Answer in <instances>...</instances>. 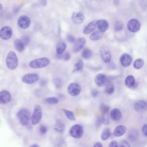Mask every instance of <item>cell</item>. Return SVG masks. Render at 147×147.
I'll use <instances>...</instances> for the list:
<instances>
[{
  "label": "cell",
  "instance_id": "obj_1",
  "mask_svg": "<svg viewBox=\"0 0 147 147\" xmlns=\"http://www.w3.org/2000/svg\"><path fill=\"white\" fill-rule=\"evenodd\" d=\"M17 116L22 125H25L29 123L30 119V114L27 109L24 108L20 109L18 111Z\"/></svg>",
  "mask_w": 147,
  "mask_h": 147
},
{
  "label": "cell",
  "instance_id": "obj_2",
  "mask_svg": "<svg viewBox=\"0 0 147 147\" xmlns=\"http://www.w3.org/2000/svg\"><path fill=\"white\" fill-rule=\"evenodd\" d=\"M6 61V65L9 69L13 70L16 68L18 65V60L15 52L11 51L8 53Z\"/></svg>",
  "mask_w": 147,
  "mask_h": 147
},
{
  "label": "cell",
  "instance_id": "obj_3",
  "mask_svg": "<svg viewBox=\"0 0 147 147\" xmlns=\"http://www.w3.org/2000/svg\"><path fill=\"white\" fill-rule=\"evenodd\" d=\"M49 63L50 60L48 58L43 57L31 61L29 64V65L32 68L38 69L47 66Z\"/></svg>",
  "mask_w": 147,
  "mask_h": 147
},
{
  "label": "cell",
  "instance_id": "obj_4",
  "mask_svg": "<svg viewBox=\"0 0 147 147\" xmlns=\"http://www.w3.org/2000/svg\"><path fill=\"white\" fill-rule=\"evenodd\" d=\"M42 116V112L41 107L39 105H36L31 118L32 124L35 125L38 123L40 121Z\"/></svg>",
  "mask_w": 147,
  "mask_h": 147
},
{
  "label": "cell",
  "instance_id": "obj_5",
  "mask_svg": "<svg viewBox=\"0 0 147 147\" xmlns=\"http://www.w3.org/2000/svg\"><path fill=\"white\" fill-rule=\"evenodd\" d=\"M39 79V75L35 73H28L24 75L22 80L24 83L31 84L38 81Z\"/></svg>",
  "mask_w": 147,
  "mask_h": 147
},
{
  "label": "cell",
  "instance_id": "obj_6",
  "mask_svg": "<svg viewBox=\"0 0 147 147\" xmlns=\"http://www.w3.org/2000/svg\"><path fill=\"white\" fill-rule=\"evenodd\" d=\"M83 130L82 127L79 125H73L69 130V134L72 137L76 138H81L83 134Z\"/></svg>",
  "mask_w": 147,
  "mask_h": 147
},
{
  "label": "cell",
  "instance_id": "obj_7",
  "mask_svg": "<svg viewBox=\"0 0 147 147\" xmlns=\"http://www.w3.org/2000/svg\"><path fill=\"white\" fill-rule=\"evenodd\" d=\"M100 53L103 61L106 63L109 62L111 59V52L108 47L105 45L102 46L100 49Z\"/></svg>",
  "mask_w": 147,
  "mask_h": 147
},
{
  "label": "cell",
  "instance_id": "obj_8",
  "mask_svg": "<svg viewBox=\"0 0 147 147\" xmlns=\"http://www.w3.org/2000/svg\"><path fill=\"white\" fill-rule=\"evenodd\" d=\"M81 90L80 86L76 83H70L67 87V91L68 93L73 96L78 95Z\"/></svg>",
  "mask_w": 147,
  "mask_h": 147
},
{
  "label": "cell",
  "instance_id": "obj_9",
  "mask_svg": "<svg viewBox=\"0 0 147 147\" xmlns=\"http://www.w3.org/2000/svg\"><path fill=\"white\" fill-rule=\"evenodd\" d=\"M128 30L132 32L138 31L140 28V24L139 21L136 19H133L130 20L127 24Z\"/></svg>",
  "mask_w": 147,
  "mask_h": 147
},
{
  "label": "cell",
  "instance_id": "obj_10",
  "mask_svg": "<svg viewBox=\"0 0 147 147\" xmlns=\"http://www.w3.org/2000/svg\"><path fill=\"white\" fill-rule=\"evenodd\" d=\"M30 23V19L26 16H20L18 20V24L19 26L24 29L27 28L29 26Z\"/></svg>",
  "mask_w": 147,
  "mask_h": 147
},
{
  "label": "cell",
  "instance_id": "obj_11",
  "mask_svg": "<svg viewBox=\"0 0 147 147\" xmlns=\"http://www.w3.org/2000/svg\"><path fill=\"white\" fill-rule=\"evenodd\" d=\"M12 34V29L8 26L2 27L0 30V36L4 40H7L11 36Z\"/></svg>",
  "mask_w": 147,
  "mask_h": 147
},
{
  "label": "cell",
  "instance_id": "obj_12",
  "mask_svg": "<svg viewBox=\"0 0 147 147\" xmlns=\"http://www.w3.org/2000/svg\"><path fill=\"white\" fill-rule=\"evenodd\" d=\"M86 42V40L83 37L78 38L76 41L73 47V52L77 53L80 51L84 47Z\"/></svg>",
  "mask_w": 147,
  "mask_h": 147
},
{
  "label": "cell",
  "instance_id": "obj_13",
  "mask_svg": "<svg viewBox=\"0 0 147 147\" xmlns=\"http://www.w3.org/2000/svg\"><path fill=\"white\" fill-rule=\"evenodd\" d=\"M134 108L135 110L138 112L144 113L147 109L146 102L143 100H137L135 103Z\"/></svg>",
  "mask_w": 147,
  "mask_h": 147
},
{
  "label": "cell",
  "instance_id": "obj_14",
  "mask_svg": "<svg viewBox=\"0 0 147 147\" xmlns=\"http://www.w3.org/2000/svg\"><path fill=\"white\" fill-rule=\"evenodd\" d=\"M71 19L74 23L79 24L83 22L84 20V17L83 13L81 12H75L73 13Z\"/></svg>",
  "mask_w": 147,
  "mask_h": 147
},
{
  "label": "cell",
  "instance_id": "obj_15",
  "mask_svg": "<svg viewBox=\"0 0 147 147\" xmlns=\"http://www.w3.org/2000/svg\"><path fill=\"white\" fill-rule=\"evenodd\" d=\"M120 60L122 65L124 67H126L129 66L131 64L132 58L129 55L125 53L121 56Z\"/></svg>",
  "mask_w": 147,
  "mask_h": 147
},
{
  "label": "cell",
  "instance_id": "obj_16",
  "mask_svg": "<svg viewBox=\"0 0 147 147\" xmlns=\"http://www.w3.org/2000/svg\"><path fill=\"white\" fill-rule=\"evenodd\" d=\"M11 98V95L7 91L3 90L0 92V104H5L8 103Z\"/></svg>",
  "mask_w": 147,
  "mask_h": 147
},
{
  "label": "cell",
  "instance_id": "obj_17",
  "mask_svg": "<svg viewBox=\"0 0 147 147\" xmlns=\"http://www.w3.org/2000/svg\"><path fill=\"white\" fill-rule=\"evenodd\" d=\"M95 81L98 86L101 87L106 84L107 82V78L104 74H99L96 76Z\"/></svg>",
  "mask_w": 147,
  "mask_h": 147
},
{
  "label": "cell",
  "instance_id": "obj_18",
  "mask_svg": "<svg viewBox=\"0 0 147 147\" xmlns=\"http://www.w3.org/2000/svg\"><path fill=\"white\" fill-rule=\"evenodd\" d=\"M96 26L99 31L102 32L105 31L109 27L108 22L105 20H99L96 21Z\"/></svg>",
  "mask_w": 147,
  "mask_h": 147
},
{
  "label": "cell",
  "instance_id": "obj_19",
  "mask_svg": "<svg viewBox=\"0 0 147 147\" xmlns=\"http://www.w3.org/2000/svg\"><path fill=\"white\" fill-rule=\"evenodd\" d=\"M126 130V127L123 125H119L115 129L113 133L114 136L120 137L123 135L125 133Z\"/></svg>",
  "mask_w": 147,
  "mask_h": 147
},
{
  "label": "cell",
  "instance_id": "obj_20",
  "mask_svg": "<svg viewBox=\"0 0 147 147\" xmlns=\"http://www.w3.org/2000/svg\"><path fill=\"white\" fill-rule=\"evenodd\" d=\"M110 116L113 120L117 121L120 119L121 114L120 110L118 108H115L111 111Z\"/></svg>",
  "mask_w": 147,
  "mask_h": 147
},
{
  "label": "cell",
  "instance_id": "obj_21",
  "mask_svg": "<svg viewBox=\"0 0 147 147\" xmlns=\"http://www.w3.org/2000/svg\"><path fill=\"white\" fill-rule=\"evenodd\" d=\"M96 27V21H93L85 28L83 31V33L85 34H88L94 30Z\"/></svg>",
  "mask_w": 147,
  "mask_h": 147
},
{
  "label": "cell",
  "instance_id": "obj_22",
  "mask_svg": "<svg viewBox=\"0 0 147 147\" xmlns=\"http://www.w3.org/2000/svg\"><path fill=\"white\" fill-rule=\"evenodd\" d=\"M67 47V45L65 42L61 41L57 45L56 51L57 54L62 55L65 51Z\"/></svg>",
  "mask_w": 147,
  "mask_h": 147
},
{
  "label": "cell",
  "instance_id": "obj_23",
  "mask_svg": "<svg viewBox=\"0 0 147 147\" xmlns=\"http://www.w3.org/2000/svg\"><path fill=\"white\" fill-rule=\"evenodd\" d=\"M14 45L16 49L19 52H23L25 49L24 45L18 39H16L14 40Z\"/></svg>",
  "mask_w": 147,
  "mask_h": 147
},
{
  "label": "cell",
  "instance_id": "obj_24",
  "mask_svg": "<svg viewBox=\"0 0 147 147\" xmlns=\"http://www.w3.org/2000/svg\"><path fill=\"white\" fill-rule=\"evenodd\" d=\"M135 79L132 75L128 76L125 79V84L129 88H133L135 85Z\"/></svg>",
  "mask_w": 147,
  "mask_h": 147
},
{
  "label": "cell",
  "instance_id": "obj_25",
  "mask_svg": "<svg viewBox=\"0 0 147 147\" xmlns=\"http://www.w3.org/2000/svg\"><path fill=\"white\" fill-rule=\"evenodd\" d=\"M114 91V86L111 81H107L105 84V91L108 94H110L113 93Z\"/></svg>",
  "mask_w": 147,
  "mask_h": 147
},
{
  "label": "cell",
  "instance_id": "obj_26",
  "mask_svg": "<svg viewBox=\"0 0 147 147\" xmlns=\"http://www.w3.org/2000/svg\"><path fill=\"white\" fill-rule=\"evenodd\" d=\"M103 35V32L99 31H96L93 32L90 35V38L91 40H97L100 39Z\"/></svg>",
  "mask_w": 147,
  "mask_h": 147
},
{
  "label": "cell",
  "instance_id": "obj_27",
  "mask_svg": "<svg viewBox=\"0 0 147 147\" xmlns=\"http://www.w3.org/2000/svg\"><path fill=\"white\" fill-rule=\"evenodd\" d=\"M54 129L60 133L63 132L65 129V125L61 121H58L56 122L54 126Z\"/></svg>",
  "mask_w": 147,
  "mask_h": 147
},
{
  "label": "cell",
  "instance_id": "obj_28",
  "mask_svg": "<svg viewBox=\"0 0 147 147\" xmlns=\"http://www.w3.org/2000/svg\"><path fill=\"white\" fill-rule=\"evenodd\" d=\"M83 66L84 63L82 60L81 59H79L74 65L73 72L78 71L81 70L83 69Z\"/></svg>",
  "mask_w": 147,
  "mask_h": 147
},
{
  "label": "cell",
  "instance_id": "obj_29",
  "mask_svg": "<svg viewBox=\"0 0 147 147\" xmlns=\"http://www.w3.org/2000/svg\"><path fill=\"white\" fill-rule=\"evenodd\" d=\"M61 110L64 112L67 118L71 121H75L76 119L74 113L71 111L63 108Z\"/></svg>",
  "mask_w": 147,
  "mask_h": 147
},
{
  "label": "cell",
  "instance_id": "obj_30",
  "mask_svg": "<svg viewBox=\"0 0 147 147\" xmlns=\"http://www.w3.org/2000/svg\"><path fill=\"white\" fill-rule=\"evenodd\" d=\"M111 133L109 128H106L103 131L101 135V138L102 140L105 141L110 138Z\"/></svg>",
  "mask_w": 147,
  "mask_h": 147
},
{
  "label": "cell",
  "instance_id": "obj_31",
  "mask_svg": "<svg viewBox=\"0 0 147 147\" xmlns=\"http://www.w3.org/2000/svg\"><path fill=\"white\" fill-rule=\"evenodd\" d=\"M92 54V52L90 49L87 48L84 49L82 53V57L85 59L90 58Z\"/></svg>",
  "mask_w": 147,
  "mask_h": 147
},
{
  "label": "cell",
  "instance_id": "obj_32",
  "mask_svg": "<svg viewBox=\"0 0 147 147\" xmlns=\"http://www.w3.org/2000/svg\"><path fill=\"white\" fill-rule=\"evenodd\" d=\"M144 61L141 59L139 58L136 59L134 62L133 66L134 68L139 69L141 68L143 66Z\"/></svg>",
  "mask_w": 147,
  "mask_h": 147
},
{
  "label": "cell",
  "instance_id": "obj_33",
  "mask_svg": "<svg viewBox=\"0 0 147 147\" xmlns=\"http://www.w3.org/2000/svg\"><path fill=\"white\" fill-rule=\"evenodd\" d=\"M45 101L46 103L48 104H56L58 102V100L56 97H51L46 98Z\"/></svg>",
  "mask_w": 147,
  "mask_h": 147
},
{
  "label": "cell",
  "instance_id": "obj_34",
  "mask_svg": "<svg viewBox=\"0 0 147 147\" xmlns=\"http://www.w3.org/2000/svg\"><path fill=\"white\" fill-rule=\"evenodd\" d=\"M123 27V24L120 21H117L115 23L114 29L116 31H119L121 30Z\"/></svg>",
  "mask_w": 147,
  "mask_h": 147
},
{
  "label": "cell",
  "instance_id": "obj_35",
  "mask_svg": "<svg viewBox=\"0 0 147 147\" xmlns=\"http://www.w3.org/2000/svg\"><path fill=\"white\" fill-rule=\"evenodd\" d=\"M54 82L55 86L57 88H59L62 86V82L61 80L59 78H57L54 79Z\"/></svg>",
  "mask_w": 147,
  "mask_h": 147
},
{
  "label": "cell",
  "instance_id": "obj_36",
  "mask_svg": "<svg viewBox=\"0 0 147 147\" xmlns=\"http://www.w3.org/2000/svg\"><path fill=\"white\" fill-rule=\"evenodd\" d=\"M137 134L135 131H132L129 133L128 136V139L131 141H134L137 138Z\"/></svg>",
  "mask_w": 147,
  "mask_h": 147
},
{
  "label": "cell",
  "instance_id": "obj_37",
  "mask_svg": "<svg viewBox=\"0 0 147 147\" xmlns=\"http://www.w3.org/2000/svg\"><path fill=\"white\" fill-rule=\"evenodd\" d=\"M66 38L67 41L70 43L73 42L75 41V38L72 34H68Z\"/></svg>",
  "mask_w": 147,
  "mask_h": 147
},
{
  "label": "cell",
  "instance_id": "obj_38",
  "mask_svg": "<svg viewBox=\"0 0 147 147\" xmlns=\"http://www.w3.org/2000/svg\"><path fill=\"white\" fill-rule=\"evenodd\" d=\"M119 147H131L127 142L125 140H122L121 142Z\"/></svg>",
  "mask_w": 147,
  "mask_h": 147
},
{
  "label": "cell",
  "instance_id": "obj_39",
  "mask_svg": "<svg viewBox=\"0 0 147 147\" xmlns=\"http://www.w3.org/2000/svg\"><path fill=\"white\" fill-rule=\"evenodd\" d=\"M39 131L41 134H45L47 132V128L45 126L42 125L40 127Z\"/></svg>",
  "mask_w": 147,
  "mask_h": 147
},
{
  "label": "cell",
  "instance_id": "obj_40",
  "mask_svg": "<svg viewBox=\"0 0 147 147\" xmlns=\"http://www.w3.org/2000/svg\"><path fill=\"white\" fill-rule=\"evenodd\" d=\"M63 58L64 61H68L71 58L70 54L69 52H66L63 55Z\"/></svg>",
  "mask_w": 147,
  "mask_h": 147
},
{
  "label": "cell",
  "instance_id": "obj_41",
  "mask_svg": "<svg viewBox=\"0 0 147 147\" xmlns=\"http://www.w3.org/2000/svg\"><path fill=\"white\" fill-rule=\"evenodd\" d=\"M147 124H146L143 126L142 128V133L146 137L147 136Z\"/></svg>",
  "mask_w": 147,
  "mask_h": 147
},
{
  "label": "cell",
  "instance_id": "obj_42",
  "mask_svg": "<svg viewBox=\"0 0 147 147\" xmlns=\"http://www.w3.org/2000/svg\"><path fill=\"white\" fill-rule=\"evenodd\" d=\"M108 147H118L117 142L115 140L111 141L109 143Z\"/></svg>",
  "mask_w": 147,
  "mask_h": 147
},
{
  "label": "cell",
  "instance_id": "obj_43",
  "mask_svg": "<svg viewBox=\"0 0 147 147\" xmlns=\"http://www.w3.org/2000/svg\"><path fill=\"white\" fill-rule=\"evenodd\" d=\"M24 40L23 42H22L24 45H26L29 43V38L27 36H26L24 39H23Z\"/></svg>",
  "mask_w": 147,
  "mask_h": 147
},
{
  "label": "cell",
  "instance_id": "obj_44",
  "mask_svg": "<svg viewBox=\"0 0 147 147\" xmlns=\"http://www.w3.org/2000/svg\"><path fill=\"white\" fill-rule=\"evenodd\" d=\"M92 96L94 97H96L98 94V92L96 90H92L91 93Z\"/></svg>",
  "mask_w": 147,
  "mask_h": 147
},
{
  "label": "cell",
  "instance_id": "obj_45",
  "mask_svg": "<svg viewBox=\"0 0 147 147\" xmlns=\"http://www.w3.org/2000/svg\"><path fill=\"white\" fill-rule=\"evenodd\" d=\"M93 147H103V146L101 143L97 142L94 144Z\"/></svg>",
  "mask_w": 147,
  "mask_h": 147
},
{
  "label": "cell",
  "instance_id": "obj_46",
  "mask_svg": "<svg viewBox=\"0 0 147 147\" xmlns=\"http://www.w3.org/2000/svg\"><path fill=\"white\" fill-rule=\"evenodd\" d=\"M46 81L45 80H41L40 82V85L42 86H43L46 84Z\"/></svg>",
  "mask_w": 147,
  "mask_h": 147
},
{
  "label": "cell",
  "instance_id": "obj_47",
  "mask_svg": "<svg viewBox=\"0 0 147 147\" xmlns=\"http://www.w3.org/2000/svg\"><path fill=\"white\" fill-rule=\"evenodd\" d=\"M41 4L43 6H46L47 4V1L46 0H42L40 1Z\"/></svg>",
  "mask_w": 147,
  "mask_h": 147
},
{
  "label": "cell",
  "instance_id": "obj_48",
  "mask_svg": "<svg viewBox=\"0 0 147 147\" xmlns=\"http://www.w3.org/2000/svg\"><path fill=\"white\" fill-rule=\"evenodd\" d=\"M120 2V1L119 0H115L114 1V4L115 5H118Z\"/></svg>",
  "mask_w": 147,
  "mask_h": 147
},
{
  "label": "cell",
  "instance_id": "obj_49",
  "mask_svg": "<svg viewBox=\"0 0 147 147\" xmlns=\"http://www.w3.org/2000/svg\"><path fill=\"white\" fill-rule=\"evenodd\" d=\"M30 147H39L36 144H33L30 146Z\"/></svg>",
  "mask_w": 147,
  "mask_h": 147
},
{
  "label": "cell",
  "instance_id": "obj_50",
  "mask_svg": "<svg viewBox=\"0 0 147 147\" xmlns=\"http://www.w3.org/2000/svg\"><path fill=\"white\" fill-rule=\"evenodd\" d=\"M3 6L1 4H0V12L3 9Z\"/></svg>",
  "mask_w": 147,
  "mask_h": 147
}]
</instances>
